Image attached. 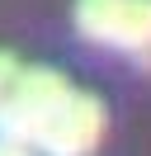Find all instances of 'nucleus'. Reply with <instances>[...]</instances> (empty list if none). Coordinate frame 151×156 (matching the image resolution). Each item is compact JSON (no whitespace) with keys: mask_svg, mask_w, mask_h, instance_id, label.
Here are the masks:
<instances>
[{"mask_svg":"<svg viewBox=\"0 0 151 156\" xmlns=\"http://www.w3.org/2000/svg\"><path fill=\"white\" fill-rule=\"evenodd\" d=\"M66 76L52 66H24L19 80L9 85V95L0 99V137L9 142H38L43 123L52 118V109L66 99Z\"/></svg>","mask_w":151,"mask_h":156,"instance_id":"obj_2","label":"nucleus"},{"mask_svg":"<svg viewBox=\"0 0 151 156\" xmlns=\"http://www.w3.org/2000/svg\"><path fill=\"white\" fill-rule=\"evenodd\" d=\"M76 29L151 66V0H76Z\"/></svg>","mask_w":151,"mask_h":156,"instance_id":"obj_1","label":"nucleus"},{"mask_svg":"<svg viewBox=\"0 0 151 156\" xmlns=\"http://www.w3.org/2000/svg\"><path fill=\"white\" fill-rule=\"evenodd\" d=\"M19 71H24V66H19V57H14V52H0V99L9 95V85L19 80Z\"/></svg>","mask_w":151,"mask_h":156,"instance_id":"obj_4","label":"nucleus"},{"mask_svg":"<svg viewBox=\"0 0 151 156\" xmlns=\"http://www.w3.org/2000/svg\"><path fill=\"white\" fill-rule=\"evenodd\" d=\"M0 156H33V151H28V142H9V137H0Z\"/></svg>","mask_w":151,"mask_h":156,"instance_id":"obj_5","label":"nucleus"},{"mask_svg":"<svg viewBox=\"0 0 151 156\" xmlns=\"http://www.w3.org/2000/svg\"><path fill=\"white\" fill-rule=\"evenodd\" d=\"M104 118L109 114L90 90H66V99L52 109L33 147H43L47 156H90L104 137Z\"/></svg>","mask_w":151,"mask_h":156,"instance_id":"obj_3","label":"nucleus"}]
</instances>
